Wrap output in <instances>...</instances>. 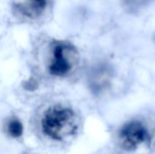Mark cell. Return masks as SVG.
Listing matches in <instances>:
<instances>
[{"instance_id": "52a82bcc", "label": "cell", "mask_w": 155, "mask_h": 154, "mask_svg": "<svg viewBox=\"0 0 155 154\" xmlns=\"http://www.w3.org/2000/svg\"><path fill=\"white\" fill-rule=\"evenodd\" d=\"M26 154H41V153H39V152H28V153H26Z\"/></svg>"}, {"instance_id": "3957f363", "label": "cell", "mask_w": 155, "mask_h": 154, "mask_svg": "<svg viewBox=\"0 0 155 154\" xmlns=\"http://www.w3.org/2000/svg\"><path fill=\"white\" fill-rule=\"evenodd\" d=\"M119 137L121 144L125 150L134 151L148 141L149 133L141 122L132 121L121 129Z\"/></svg>"}, {"instance_id": "ba28073f", "label": "cell", "mask_w": 155, "mask_h": 154, "mask_svg": "<svg viewBox=\"0 0 155 154\" xmlns=\"http://www.w3.org/2000/svg\"><path fill=\"white\" fill-rule=\"evenodd\" d=\"M154 40H155V34H154Z\"/></svg>"}, {"instance_id": "6da1fadb", "label": "cell", "mask_w": 155, "mask_h": 154, "mask_svg": "<svg viewBox=\"0 0 155 154\" xmlns=\"http://www.w3.org/2000/svg\"><path fill=\"white\" fill-rule=\"evenodd\" d=\"M32 127L43 144L62 148L76 135L79 117L73 106L62 99V96L53 95L40 103L35 110Z\"/></svg>"}, {"instance_id": "5b68a950", "label": "cell", "mask_w": 155, "mask_h": 154, "mask_svg": "<svg viewBox=\"0 0 155 154\" xmlns=\"http://www.w3.org/2000/svg\"><path fill=\"white\" fill-rule=\"evenodd\" d=\"M4 127H5V132H6L8 136L11 138L20 139L23 136L24 126H23V123L18 117L15 116L9 117L5 121Z\"/></svg>"}, {"instance_id": "277c9868", "label": "cell", "mask_w": 155, "mask_h": 154, "mask_svg": "<svg viewBox=\"0 0 155 154\" xmlns=\"http://www.w3.org/2000/svg\"><path fill=\"white\" fill-rule=\"evenodd\" d=\"M49 0H13L12 6L15 15L25 21L40 19L47 10Z\"/></svg>"}, {"instance_id": "7a4b0ae2", "label": "cell", "mask_w": 155, "mask_h": 154, "mask_svg": "<svg viewBox=\"0 0 155 154\" xmlns=\"http://www.w3.org/2000/svg\"><path fill=\"white\" fill-rule=\"evenodd\" d=\"M36 74L46 80L63 81L69 78L79 63L77 49L70 43L49 39L35 52Z\"/></svg>"}, {"instance_id": "8992f818", "label": "cell", "mask_w": 155, "mask_h": 154, "mask_svg": "<svg viewBox=\"0 0 155 154\" xmlns=\"http://www.w3.org/2000/svg\"><path fill=\"white\" fill-rule=\"evenodd\" d=\"M149 2L150 0H124V5L126 6L127 10L135 12L146 5Z\"/></svg>"}]
</instances>
